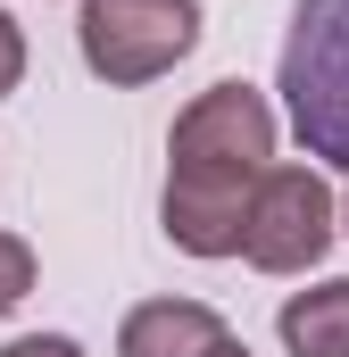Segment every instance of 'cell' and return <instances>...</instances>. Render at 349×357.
Listing matches in <instances>:
<instances>
[{"label":"cell","mask_w":349,"mask_h":357,"mask_svg":"<svg viewBox=\"0 0 349 357\" xmlns=\"http://www.w3.org/2000/svg\"><path fill=\"white\" fill-rule=\"evenodd\" d=\"M283 349L291 357H349V274L341 282H316V291H291L283 316H274Z\"/></svg>","instance_id":"obj_6"},{"label":"cell","mask_w":349,"mask_h":357,"mask_svg":"<svg viewBox=\"0 0 349 357\" xmlns=\"http://www.w3.org/2000/svg\"><path fill=\"white\" fill-rule=\"evenodd\" d=\"M341 225H349V199H341Z\"/></svg>","instance_id":"obj_11"},{"label":"cell","mask_w":349,"mask_h":357,"mask_svg":"<svg viewBox=\"0 0 349 357\" xmlns=\"http://www.w3.org/2000/svg\"><path fill=\"white\" fill-rule=\"evenodd\" d=\"M274 91H283L291 133L308 142V158L349 167V0H299L291 8Z\"/></svg>","instance_id":"obj_2"},{"label":"cell","mask_w":349,"mask_h":357,"mask_svg":"<svg viewBox=\"0 0 349 357\" xmlns=\"http://www.w3.org/2000/svg\"><path fill=\"white\" fill-rule=\"evenodd\" d=\"M341 233V199L316 167H266L242 216V258L258 274H308Z\"/></svg>","instance_id":"obj_4"},{"label":"cell","mask_w":349,"mask_h":357,"mask_svg":"<svg viewBox=\"0 0 349 357\" xmlns=\"http://www.w3.org/2000/svg\"><path fill=\"white\" fill-rule=\"evenodd\" d=\"M25 291H34V241L0 233V316H8V307H25Z\"/></svg>","instance_id":"obj_7"},{"label":"cell","mask_w":349,"mask_h":357,"mask_svg":"<svg viewBox=\"0 0 349 357\" xmlns=\"http://www.w3.org/2000/svg\"><path fill=\"white\" fill-rule=\"evenodd\" d=\"M225 341V316L208 299H142L117 324V357H208Z\"/></svg>","instance_id":"obj_5"},{"label":"cell","mask_w":349,"mask_h":357,"mask_svg":"<svg viewBox=\"0 0 349 357\" xmlns=\"http://www.w3.org/2000/svg\"><path fill=\"white\" fill-rule=\"evenodd\" d=\"M167 241L191 258H242L250 191L274 167V108L250 84H208L167 133Z\"/></svg>","instance_id":"obj_1"},{"label":"cell","mask_w":349,"mask_h":357,"mask_svg":"<svg viewBox=\"0 0 349 357\" xmlns=\"http://www.w3.org/2000/svg\"><path fill=\"white\" fill-rule=\"evenodd\" d=\"M0 357H84V341H67V333H17Z\"/></svg>","instance_id":"obj_9"},{"label":"cell","mask_w":349,"mask_h":357,"mask_svg":"<svg viewBox=\"0 0 349 357\" xmlns=\"http://www.w3.org/2000/svg\"><path fill=\"white\" fill-rule=\"evenodd\" d=\"M25 84V33H17V17L0 8V100Z\"/></svg>","instance_id":"obj_8"},{"label":"cell","mask_w":349,"mask_h":357,"mask_svg":"<svg viewBox=\"0 0 349 357\" xmlns=\"http://www.w3.org/2000/svg\"><path fill=\"white\" fill-rule=\"evenodd\" d=\"M208 357H250V341H233V333H225V341H216Z\"/></svg>","instance_id":"obj_10"},{"label":"cell","mask_w":349,"mask_h":357,"mask_svg":"<svg viewBox=\"0 0 349 357\" xmlns=\"http://www.w3.org/2000/svg\"><path fill=\"white\" fill-rule=\"evenodd\" d=\"M75 42L108 91L158 84L167 67H183L200 50V0H84Z\"/></svg>","instance_id":"obj_3"}]
</instances>
